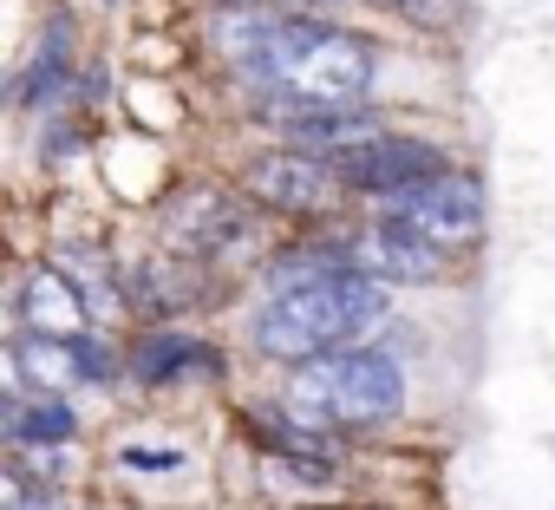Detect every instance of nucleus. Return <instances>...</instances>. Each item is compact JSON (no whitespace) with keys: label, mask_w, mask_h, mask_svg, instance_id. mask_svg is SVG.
<instances>
[{"label":"nucleus","mask_w":555,"mask_h":510,"mask_svg":"<svg viewBox=\"0 0 555 510\" xmlns=\"http://www.w3.org/2000/svg\"><path fill=\"white\" fill-rule=\"evenodd\" d=\"M216 47L261 86H274L295 105H360L379 86V53L360 34L288 21V14H229L216 27Z\"/></svg>","instance_id":"obj_1"},{"label":"nucleus","mask_w":555,"mask_h":510,"mask_svg":"<svg viewBox=\"0 0 555 510\" xmlns=\"http://www.w3.org/2000/svg\"><path fill=\"white\" fill-rule=\"evenodd\" d=\"M386 315V289L373 276H353V269H321V276H301L274 295L261 315H255V347L274 354V360H321V354H340L353 334H366L373 321Z\"/></svg>","instance_id":"obj_2"},{"label":"nucleus","mask_w":555,"mask_h":510,"mask_svg":"<svg viewBox=\"0 0 555 510\" xmlns=\"http://www.w3.org/2000/svg\"><path fill=\"white\" fill-rule=\"evenodd\" d=\"M288 406L308 425H386L405 406V373L386 354H321L288 380Z\"/></svg>","instance_id":"obj_3"},{"label":"nucleus","mask_w":555,"mask_h":510,"mask_svg":"<svg viewBox=\"0 0 555 510\" xmlns=\"http://www.w3.org/2000/svg\"><path fill=\"white\" fill-rule=\"evenodd\" d=\"M386 209H392L399 229L425 235L431 248H457V242H470L483 229V190L464 170H438L425 183H405V190L386 196Z\"/></svg>","instance_id":"obj_4"},{"label":"nucleus","mask_w":555,"mask_h":510,"mask_svg":"<svg viewBox=\"0 0 555 510\" xmlns=\"http://www.w3.org/2000/svg\"><path fill=\"white\" fill-rule=\"evenodd\" d=\"M321 164L334 170L340 190H373V196H392V190L425 183V177L444 170V157H438L431 144H418V138H392V131L366 138V144H353V151H340V157H321Z\"/></svg>","instance_id":"obj_5"},{"label":"nucleus","mask_w":555,"mask_h":510,"mask_svg":"<svg viewBox=\"0 0 555 510\" xmlns=\"http://www.w3.org/2000/svg\"><path fill=\"white\" fill-rule=\"evenodd\" d=\"M164 229H170V242L190 248V255H229V248L248 235V209H242L229 190L196 183V190H183V196L164 203Z\"/></svg>","instance_id":"obj_6"},{"label":"nucleus","mask_w":555,"mask_h":510,"mask_svg":"<svg viewBox=\"0 0 555 510\" xmlns=\"http://www.w3.org/2000/svg\"><path fill=\"white\" fill-rule=\"evenodd\" d=\"M242 183H248L268 209H327V203L340 196L334 170H327L321 157H308V151H274V157H255V164L242 170Z\"/></svg>","instance_id":"obj_7"},{"label":"nucleus","mask_w":555,"mask_h":510,"mask_svg":"<svg viewBox=\"0 0 555 510\" xmlns=\"http://www.w3.org/2000/svg\"><path fill=\"white\" fill-rule=\"evenodd\" d=\"M353 276H373V282H438L444 276V248H431L425 235L399 229V222H379L353 242Z\"/></svg>","instance_id":"obj_8"},{"label":"nucleus","mask_w":555,"mask_h":510,"mask_svg":"<svg viewBox=\"0 0 555 510\" xmlns=\"http://www.w3.org/2000/svg\"><path fill=\"white\" fill-rule=\"evenodd\" d=\"M21 321L34 328V341H86V302L66 282V269H34L21 289Z\"/></svg>","instance_id":"obj_9"},{"label":"nucleus","mask_w":555,"mask_h":510,"mask_svg":"<svg viewBox=\"0 0 555 510\" xmlns=\"http://www.w3.org/2000/svg\"><path fill=\"white\" fill-rule=\"evenodd\" d=\"M282 125H288V138H295L308 157H340V151L379 138V118H366L360 105H295Z\"/></svg>","instance_id":"obj_10"},{"label":"nucleus","mask_w":555,"mask_h":510,"mask_svg":"<svg viewBox=\"0 0 555 510\" xmlns=\"http://www.w3.org/2000/svg\"><path fill=\"white\" fill-rule=\"evenodd\" d=\"M131 367H138V380H144V386H164V380H196V373H216L222 360H216L209 347L183 341V334H151V341L131 354Z\"/></svg>","instance_id":"obj_11"},{"label":"nucleus","mask_w":555,"mask_h":510,"mask_svg":"<svg viewBox=\"0 0 555 510\" xmlns=\"http://www.w3.org/2000/svg\"><path fill=\"white\" fill-rule=\"evenodd\" d=\"M21 373H34L47 393H60V386H79L86 373H99V354L86 341H34L21 354Z\"/></svg>","instance_id":"obj_12"},{"label":"nucleus","mask_w":555,"mask_h":510,"mask_svg":"<svg viewBox=\"0 0 555 510\" xmlns=\"http://www.w3.org/2000/svg\"><path fill=\"white\" fill-rule=\"evenodd\" d=\"M183 269L177 263H138V276H131V295H138V308H151V315H177V308H190L196 295H203V282H177Z\"/></svg>","instance_id":"obj_13"},{"label":"nucleus","mask_w":555,"mask_h":510,"mask_svg":"<svg viewBox=\"0 0 555 510\" xmlns=\"http://www.w3.org/2000/svg\"><path fill=\"white\" fill-rule=\"evenodd\" d=\"M14 438H27V445H66V438H73V412H66L60 399L21 406V412H14Z\"/></svg>","instance_id":"obj_14"},{"label":"nucleus","mask_w":555,"mask_h":510,"mask_svg":"<svg viewBox=\"0 0 555 510\" xmlns=\"http://www.w3.org/2000/svg\"><path fill=\"white\" fill-rule=\"evenodd\" d=\"M229 8H242V14H321V8H334V0H229Z\"/></svg>","instance_id":"obj_15"},{"label":"nucleus","mask_w":555,"mask_h":510,"mask_svg":"<svg viewBox=\"0 0 555 510\" xmlns=\"http://www.w3.org/2000/svg\"><path fill=\"white\" fill-rule=\"evenodd\" d=\"M399 14H412V21H451L457 14V0H392Z\"/></svg>","instance_id":"obj_16"},{"label":"nucleus","mask_w":555,"mask_h":510,"mask_svg":"<svg viewBox=\"0 0 555 510\" xmlns=\"http://www.w3.org/2000/svg\"><path fill=\"white\" fill-rule=\"evenodd\" d=\"M34 484L21 477V471H8V464H0V510H21V497H27Z\"/></svg>","instance_id":"obj_17"},{"label":"nucleus","mask_w":555,"mask_h":510,"mask_svg":"<svg viewBox=\"0 0 555 510\" xmlns=\"http://www.w3.org/2000/svg\"><path fill=\"white\" fill-rule=\"evenodd\" d=\"M21 386V354H8V347H0V399H8Z\"/></svg>","instance_id":"obj_18"},{"label":"nucleus","mask_w":555,"mask_h":510,"mask_svg":"<svg viewBox=\"0 0 555 510\" xmlns=\"http://www.w3.org/2000/svg\"><path fill=\"white\" fill-rule=\"evenodd\" d=\"M21 510H66V503H60V490H27Z\"/></svg>","instance_id":"obj_19"},{"label":"nucleus","mask_w":555,"mask_h":510,"mask_svg":"<svg viewBox=\"0 0 555 510\" xmlns=\"http://www.w3.org/2000/svg\"><path fill=\"white\" fill-rule=\"evenodd\" d=\"M8 432H14V406H8V399H0V438H8Z\"/></svg>","instance_id":"obj_20"},{"label":"nucleus","mask_w":555,"mask_h":510,"mask_svg":"<svg viewBox=\"0 0 555 510\" xmlns=\"http://www.w3.org/2000/svg\"><path fill=\"white\" fill-rule=\"evenodd\" d=\"M0 328H8V295H0Z\"/></svg>","instance_id":"obj_21"}]
</instances>
